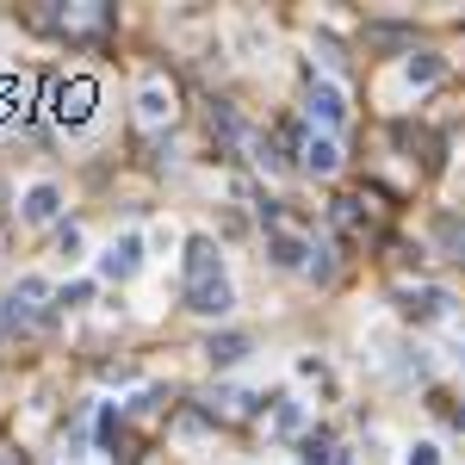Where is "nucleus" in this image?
<instances>
[{"label":"nucleus","mask_w":465,"mask_h":465,"mask_svg":"<svg viewBox=\"0 0 465 465\" xmlns=\"http://www.w3.org/2000/svg\"><path fill=\"white\" fill-rule=\"evenodd\" d=\"M137 273H143V236L124 230V236H112L106 254H100V279H118V286H124V279H137Z\"/></svg>","instance_id":"f257e3e1"},{"label":"nucleus","mask_w":465,"mask_h":465,"mask_svg":"<svg viewBox=\"0 0 465 465\" xmlns=\"http://www.w3.org/2000/svg\"><path fill=\"white\" fill-rule=\"evenodd\" d=\"M304 112H311V124H323V137H336V124L348 118V94H342L336 81H311V100H304Z\"/></svg>","instance_id":"f03ea898"},{"label":"nucleus","mask_w":465,"mask_h":465,"mask_svg":"<svg viewBox=\"0 0 465 465\" xmlns=\"http://www.w3.org/2000/svg\"><path fill=\"white\" fill-rule=\"evenodd\" d=\"M56 212H62V187L56 180H31L25 187V199H19V224H56Z\"/></svg>","instance_id":"7ed1b4c3"},{"label":"nucleus","mask_w":465,"mask_h":465,"mask_svg":"<svg viewBox=\"0 0 465 465\" xmlns=\"http://www.w3.org/2000/svg\"><path fill=\"white\" fill-rule=\"evenodd\" d=\"M187 311L193 317H230L236 311V292H230V279H205V286H187Z\"/></svg>","instance_id":"20e7f679"},{"label":"nucleus","mask_w":465,"mask_h":465,"mask_svg":"<svg viewBox=\"0 0 465 465\" xmlns=\"http://www.w3.org/2000/svg\"><path fill=\"white\" fill-rule=\"evenodd\" d=\"M397 304H403L416 323H441V317L453 311V298H447L441 286H403V292H397Z\"/></svg>","instance_id":"39448f33"},{"label":"nucleus","mask_w":465,"mask_h":465,"mask_svg":"<svg viewBox=\"0 0 465 465\" xmlns=\"http://www.w3.org/2000/svg\"><path fill=\"white\" fill-rule=\"evenodd\" d=\"M205 279H224V254L212 236H193L187 242V286H205Z\"/></svg>","instance_id":"423d86ee"},{"label":"nucleus","mask_w":465,"mask_h":465,"mask_svg":"<svg viewBox=\"0 0 465 465\" xmlns=\"http://www.w3.org/2000/svg\"><path fill=\"white\" fill-rule=\"evenodd\" d=\"M56 100H62V106H56V112H62V124H69V130H81V124H87V112H94V81H69Z\"/></svg>","instance_id":"0eeeda50"},{"label":"nucleus","mask_w":465,"mask_h":465,"mask_svg":"<svg viewBox=\"0 0 465 465\" xmlns=\"http://www.w3.org/2000/svg\"><path fill=\"white\" fill-rule=\"evenodd\" d=\"M137 118H143V124H168V118H174V94H168L162 81H143V87H137Z\"/></svg>","instance_id":"6e6552de"},{"label":"nucleus","mask_w":465,"mask_h":465,"mask_svg":"<svg viewBox=\"0 0 465 465\" xmlns=\"http://www.w3.org/2000/svg\"><path fill=\"white\" fill-rule=\"evenodd\" d=\"M205 360H212L218 372H230V366H242V360H248V336H236V329H224V336H212V342H205Z\"/></svg>","instance_id":"1a4fd4ad"},{"label":"nucleus","mask_w":465,"mask_h":465,"mask_svg":"<svg viewBox=\"0 0 465 465\" xmlns=\"http://www.w3.org/2000/svg\"><path fill=\"white\" fill-rule=\"evenodd\" d=\"M304 254H311V242H304V236H292V230H273V236H267V261H273V267H304Z\"/></svg>","instance_id":"9d476101"},{"label":"nucleus","mask_w":465,"mask_h":465,"mask_svg":"<svg viewBox=\"0 0 465 465\" xmlns=\"http://www.w3.org/2000/svg\"><path fill=\"white\" fill-rule=\"evenodd\" d=\"M304 168H311V174H336V168H342V143L317 130V137L304 143Z\"/></svg>","instance_id":"9b49d317"},{"label":"nucleus","mask_w":465,"mask_h":465,"mask_svg":"<svg viewBox=\"0 0 465 465\" xmlns=\"http://www.w3.org/2000/svg\"><path fill=\"white\" fill-rule=\"evenodd\" d=\"M50 298V279H37V273H25L19 286H12V317H31L37 304Z\"/></svg>","instance_id":"f8f14e48"},{"label":"nucleus","mask_w":465,"mask_h":465,"mask_svg":"<svg viewBox=\"0 0 465 465\" xmlns=\"http://www.w3.org/2000/svg\"><path fill=\"white\" fill-rule=\"evenodd\" d=\"M403 81H410V87H428V81H441V56H435V50H416V56L403 62Z\"/></svg>","instance_id":"ddd939ff"},{"label":"nucleus","mask_w":465,"mask_h":465,"mask_svg":"<svg viewBox=\"0 0 465 465\" xmlns=\"http://www.w3.org/2000/svg\"><path fill=\"white\" fill-rule=\"evenodd\" d=\"M87 298H94V279H75V286H62V292H56V304H62V311H75V304H87Z\"/></svg>","instance_id":"4468645a"},{"label":"nucleus","mask_w":465,"mask_h":465,"mask_svg":"<svg viewBox=\"0 0 465 465\" xmlns=\"http://www.w3.org/2000/svg\"><path fill=\"white\" fill-rule=\"evenodd\" d=\"M273 428H279V435H292V428H304V403H279V416H273Z\"/></svg>","instance_id":"2eb2a0df"},{"label":"nucleus","mask_w":465,"mask_h":465,"mask_svg":"<svg viewBox=\"0 0 465 465\" xmlns=\"http://www.w3.org/2000/svg\"><path fill=\"white\" fill-rule=\"evenodd\" d=\"M403 465H441V447H435V441H416V447L403 453Z\"/></svg>","instance_id":"dca6fc26"},{"label":"nucleus","mask_w":465,"mask_h":465,"mask_svg":"<svg viewBox=\"0 0 465 465\" xmlns=\"http://www.w3.org/2000/svg\"><path fill=\"white\" fill-rule=\"evenodd\" d=\"M304 273H311V279H329V273H336V261H329V248H311V261H304Z\"/></svg>","instance_id":"f3484780"},{"label":"nucleus","mask_w":465,"mask_h":465,"mask_svg":"<svg viewBox=\"0 0 465 465\" xmlns=\"http://www.w3.org/2000/svg\"><path fill=\"white\" fill-rule=\"evenodd\" d=\"M81 248H87L81 224H62V254H69V261H81Z\"/></svg>","instance_id":"a211bd4d"},{"label":"nucleus","mask_w":465,"mask_h":465,"mask_svg":"<svg viewBox=\"0 0 465 465\" xmlns=\"http://www.w3.org/2000/svg\"><path fill=\"white\" fill-rule=\"evenodd\" d=\"M460 254H465V230H460Z\"/></svg>","instance_id":"6ab92c4d"}]
</instances>
